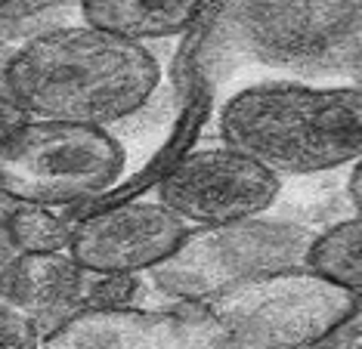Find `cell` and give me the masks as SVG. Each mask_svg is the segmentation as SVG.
I'll use <instances>...</instances> for the list:
<instances>
[{"label": "cell", "mask_w": 362, "mask_h": 349, "mask_svg": "<svg viewBox=\"0 0 362 349\" xmlns=\"http://www.w3.org/2000/svg\"><path fill=\"white\" fill-rule=\"evenodd\" d=\"M6 78L28 118L105 127L155 96L161 62L146 44L81 22L13 49Z\"/></svg>", "instance_id": "6da1fadb"}, {"label": "cell", "mask_w": 362, "mask_h": 349, "mask_svg": "<svg viewBox=\"0 0 362 349\" xmlns=\"http://www.w3.org/2000/svg\"><path fill=\"white\" fill-rule=\"evenodd\" d=\"M223 146L269 173L307 177L362 158V90L273 81L235 93L220 112Z\"/></svg>", "instance_id": "7a4b0ae2"}, {"label": "cell", "mask_w": 362, "mask_h": 349, "mask_svg": "<svg viewBox=\"0 0 362 349\" xmlns=\"http://www.w3.org/2000/svg\"><path fill=\"white\" fill-rule=\"evenodd\" d=\"M356 312V294L307 266L235 281L199 306L211 349H307Z\"/></svg>", "instance_id": "3957f363"}, {"label": "cell", "mask_w": 362, "mask_h": 349, "mask_svg": "<svg viewBox=\"0 0 362 349\" xmlns=\"http://www.w3.org/2000/svg\"><path fill=\"white\" fill-rule=\"evenodd\" d=\"M124 146L105 127L28 118L0 143V192L19 204L69 211L121 179Z\"/></svg>", "instance_id": "277c9868"}, {"label": "cell", "mask_w": 362, "mask_h": 349, "mask_svg": "<svg viewBox=\"0 0 362 349\" xmlns=\"http://www.w3.org/2000/svg\"><path fill=\"white\" fill-rule=\"evenodd\" d=\"M220 28L245 56L300 74L362 59V0H223Z\"/></svg>", "instance_id": "5b68a950"}, {"label": "cell", "mask_w": 362, "mask_h": 349, "mask_svg": "<svg viewBox=\"0 0 362 349\" xmlns=\"http://www.w3.org/2000/svg\"><path fill=\"white\" fill-rule=\"evenodd\" d=\"M313 235L288 223H235L192 232L186 244L155 269L158 285L183 300H204L214 290L263 272L298 269L307 260Z\"/></svg>", "instance_id": "8992f818"}, {"label": "cell", "mask_w": 362, "mask_h": 349, "mask_svg": "<svg viewBox=\"0 0 362 349\" xmlns=\"http://www.w3.org/2000/svg\"><path fill=\"white\" fill-rule=\"evenodd\" d=\"M282 179L229 146L195 148L164 173L158 201L189 226H235L257 220L279 198Z\"/></svg>", "instance_id": "52a82bcc"}, {"label": "cell", "mask_w": 362, "mask_h": 349, "mask_svg": "<svg viewBox=\"0 0 362 349\" xmlns=\"http://www.w3.org/2000/svg\"><path fill=\"white\" fill-rule=\"evenodd\" d=\"M189 235L192 226L161 201H121L81 213L69 254L90 272L139 276L168 263Z\"/></svg>", "instance_id": "ba28073f"}, {"label": "cell", "mask_w": 362, "mask_h": 349, "mask_svg": "<svg viewBox=\"0 0 362 349\" xmlns=\"http://www.w3.org/2000/svg\"><path fill=\"white\" fill-rule=\"evenodd\" d=\"M87 269L69 251L62 254H16L0 269V300L50 337L81 312Z\"/></svg>", "instance_id": "9c48e42d"}, {"label": "cell", "mask_w": 362, "mask_h": 349, "mask_svg": "<svg viewBox=\"0 0 362 349\" xmlns=\"http://www.w3.org/2000/svg\"><path fill=\"white\" fill-rule=\"evenodd\" d=\"M208 0H81V19L134 44L180 37L202 19Z\"/></svg>", "instance_id": "30bf717a"}, {"label": "cell", "mask_w": 362, "mask_h": 349, "mask_svg": "<svg viewBox=\"0 0 362 349\" xmlns=\"http://www.w3.org/2000/svg\"><path fill=\"white\" fill-rule=\"evenodd\" d=\"M310 272L332 285L359 294L362 290V213L325 229L322 235L313 238L307 260Z\"/></svg>", "instance_id": "8fae6325"}, {"label": "cell", "mask_w": 362, "mask_h": 349, "mask_svg": "<svg viewBox=\"0 0 362 349\" xmlns=\"http://www.w3.org/2000/svg\"><path fill=\"white\" fill-rule=\"evenodd\" d=\"M71 13H81V0H0V47L19 49L47 31L65 28Z\"/></svg>", "instance_id": "7c38bea8"}, {"label": "cell", "mask_w": 362, "mask_h": 349, "mask_svg": "<svg viewBox=\"0 0 362 349\" xmlns=\"http://www.w3.org/2000/svg\"><path fill=\"white\" fill-rule=\"evenodd\" d=\"M71 232H75V217L35 204H16L6 223V238L16 254H62L71 244Z\"/></svg>", "instance_id": "4fadbf2b"}, {"label": "cell", "mask_w": 362, "mask_h": 349, "mask_svg": "<svg viewBox=\"0 0 362 349\" xmlns=\"http://www.w3.org/2000/svg\"><path fill=\"white\" fill-rule=\"evenodd\" d=\"M143 297V281L139 276H118V272H90L84 278V294H81V312L93 309H130Z\"/></svg>", "instance_id": "5bb4252c"}, {"label": "cell", "mask_w": 362, "mask_h": 349, "mask_svg": "<svg viewBox=\"0 0 362 349\" xmlns=\"http://www.w3.org/2000/svg\"><path fill=\"white\" fill-rule=\"evenodd\" d=\"M0 349H40L37 328L4 300H0Z\"/></svg>", "instance_id": "9a60e30c"}, {"label": "cell", "mask_w": 362, "mask_h": 349, "mask_svg": "<svg viewBox=\"0 0 362 349\" xmlns=\"http://www.w3.org/2000/svg\"><path fill=\"white\" fill-rule=\"evenodd\" d=\"M10 59H13V49L10 47H0V143H4L10 133L19 127V124L28 121V114L22 112V105L16 102L13 90H10Z\"/></svg>", "instance_id": "2e32d148"}, {"label": "cell", "mask_w": 362, "mask_h": 349, "mask_svg": "<svg viewBox=\"0 0 362 349\" xmlns=\"http://www.w3.org/2000/svg\"><path fill=\"white\" fill-rule=\"evenodd\" d=\"M347 192H350V201H353V207H356V213H362V158H359L356 164H353Z\"/></svg>", "instance_id": "e0dca14e"}, {"label": "cell", "mask_w": 362, "mask_h": 349, "mask_svg": "<svg viewBox=\"0 0 362 349\" xmlns=\"http://www.w3.org/2000/svg\"><path fill=\"white\" fill-rule=\"evenodd\" d=\"M16 204H19V201H13L6 192H0V235H6V223H10Z\"/></svg>", "instance_id": "ac0fdd59"}, {"label": "cell", "mask_w": 362, "mask_h": 349, "mask_svg": "<svg viewBox=\"0 0 362 349\" xmlns=\"http://www.w3.org/2000/svg\"><path fill=\"white\" fill-rule=\"evenodd\" d=\"M13 256H16V247L10 244V238H6V235H0V269H4Z\"/></svg>", "instance_id": "d6986e66"}]
</instances>
